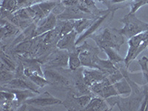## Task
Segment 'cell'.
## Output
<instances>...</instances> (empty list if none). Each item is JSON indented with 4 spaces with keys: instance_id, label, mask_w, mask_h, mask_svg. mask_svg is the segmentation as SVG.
Returning <instances> with one entry per match:
<instances>
[{
    "instance_id": "d4e9b609",
    "label": "cell",
    "mask_w": 148,
    "mask_h": 111,
    "mask_svg": "<svg viewBox=\"0 0 148 111\" xmlns=\"http://www.w3.org/2000/svg\"><path fill=\"white\" fill-rule=\"evenodd\" d=\"M1 71V86L7 84L15 77L14 71Z\"/></svg>"
},
{
    "instance_id": "ffe728a7",
    "label": "cell",
    "mask_w": 148,
    "mask_h": 111,
    "mask_svg": "<svg viewBox=\"0 0 148 111\" xmlns=\"http://www.w3.org/2000/svg\"><path fill=\"white\" fill-rule=\"evenodd\" d=\"M69 59H68V67L71 71H76L82 65L81 60L79 59V51L76 47V50L68 53Z\"/></svg>"
},
{
    "instance_id": "277c9868",
    "label": "cell",
    "mask_w": 148,
    "mask_h": 111,
    "mask_svg": "<svg viewBox=\"0 0 148 111\" xmlns=\"http://www.w3.org/2000/svg\"><path fill=\"white\" fill-rule=\"evenodd\" d=\"M44 76L49 84L51 85L59 87V88H67L71 90L73 87L72 81L67 78L63 72L59 71V68H51V67H44L43 70Z\"/></svg>"
},
{
    "instance_id": "e0dca14e",
    "label": "cell",
    "mask_w": 148,
    "mask_h": 111,
    "mask_svg": "<svg viewBox=\"0 0 148 111\" xmlns=\"http://www.w3.org/2000/svg\"><path fill=\"white\" fill-rule=\"evenodd\" d=\"M24 73H25V76L26 77L28 78L30 81L34 83L39 88H44L45 85L50 84L48 81L45 78V76H41L40 74L36 72H33L31 70L27 68V67H25Z\"/></svg>"
},
{
    "instance_id": "3957f363",
    "label": "cell",
    "mask_w": 148,
    "mask_h": 111,
    "mask_svg": "<svg viewBox=\"0 0 148 111\" xmlns=\"http://www.w3.org/2000/svg\"><path fill=\"white\" fill-rule=\"evenodd\" d=\"M120 22L124 24V27L119 30L120 34L127 39L148 30V23L138 19L135 14L129 13L123 17Z\"/></svg>"
},
{
    "instance_id": "44dd1931",
    "label": "cell",
    "mask_w": 148,
    "mask_h": 111,
    "mask_svg": "<svg viewBox=\"0 0 148 111\" xmlns=\"http://www.w3.org/2000/svg\"><path fill=\"white\" fill-rule=\"evenodd\" d=\"M96 18L90 19V18H81L75 20V25H74V30L79 34H81L84 30H88L90 26L93 23Z\"/></svg>"
},
{
    "instance_id": "f1b7e54d",
    "label": "cell",
    "mask_w": 148,
    "mask_h": 111,
    "mask_svg": "<svg viewBox=\"0 0 148 111\" xmlns=\"http://www.w3.org/2000/svg\"><path fill=\"white\" fill-rule=\"evenodd\" d=\"M146 82H147V87H148V79L146 80Z\"/></svg>"
},
{
    "instance_id": "5bb4252c",
    "label": "cell",
    "mask_w": 148,
    "mask_h": 111,
    "mask_svg": "<svg viewBox=\"0 0 148 111\" xmlns=\"http://www.w3.org/2000/svg\"><path fill=\"white\" fill-rule=\"evenodd\" d=\"M111 11H112V10H111V9H110L109 11H108V13L104 14V15L101 16L97 17V18L95 19L94 22H93V23H92V25L90 26L89 28H88V30H86L85 32L83 33V34H82V35L80 36H79L77 39H76V45H79V43H80V42H84L86 39L89 38L91 35H92V34H94V33H96V31H97V30H99V28L100 27V26L102 25V23L104 22V21L106 19L107 17L109 16V14H110Z\"/></svg>"
},
{
    "instance_id": "d6986e66",
    "label": "cell",
    "mask_w": 148,
    "mask_h": 111,
    "mask_svg": "<svg viewBox=\"0 0 148 111\" xmlns=\"http://www.w3.org/2000/svg\"><path fill=\"white\" fill-rule=\"evenodd\" d=\"M75 20H57L56 25L60 29L61 38L74 30Z\"/></svg>"
},
{
    "instance_id": "8992f818",
    "label": "cell",
    "mask_w": 148,
    "mask_h": 111,
    "mask_svg": "<svg viewBox=\"0 0 148 111\" xmlns=\"http://www.w3.org/2000/svg\"><path fill=\"white\" fill-rule=\"evenodd\" d=\"M82 65L90 68H96V60L100 52L99 47H94L84 41L83 45L77 46ZM97 69V68H96Z\"/></svg>"
},
{
    "instance_id": "8fae6325",
    "label": "cell",
    "mask_w": 148,
    "mask_h": 111,
    "mask_svg": "<svg viewBox=\"0 0 148 111\" xmlns=\"http://www.w3.org/2000/svg\"><path fill=\"white\" fill-rule=\"evenodd\" d=\"M1 87L9 88V89L30 90L36 92L37 94H39V91L37 90V88H39V87H37L26 76L25 78H14L8 83L4 84Z\"/></svg>"
},
{
    "instance_id": "9a60e30c",
    "label": "cell",
    "mask_w": 148,
    "mask_h": 111,
    "mask_svg": "<svg viewBox=\"0 0 148 111\" xmlns=\"http://www.w3.org/2000/svg\"><path fill=\"white\" fill-rule=\"evenodd\" d=\"M20 28L5 18H1V40L12 36H16L20 32Z\"/></svg>"
},
{
    "instance_id": "f546056e",
    "label": "cell",
    "mask_w": 148,
    "mask_h": 111,
    "mask_svg": "<svg viewBox=\"0 0 148 111\" xmlns=\"http://www.w3.org/2000/svg\"><path fill=\"white\" fill-rule=\"evenodd\" d=\"M147 4H148V1H147Z\"/></svg>"
},
{
    "instance_id": "9c48e42d",
    "label": "cell",
    "mask_w": 148,
    "mask_h": 111,
    "mask_svg": "<svg viewBox=\"0 0 148 111\" xmlns=\"http://www.w3.org/2000/svg\"><path fill=\"white\" fill-rule=\"evenodd\" d=\"M99 16L93 14L85 13L78 6H67L65 7L64 11L57 16V19L59 20H77L81 18H90L94 19Z\"/></svg>"
},
{
    "instance_id": "7a4b0ae2",
    "label": "cell",
    "mask_w": 148,
    "mask_h": 111,
    "mask_svg": "<svg viewBox=\"0 0 148 111\" xmlns=\"http://www.w3.org/2000/svg\"><path fill=\"white\" fill-rule=\"evenodd\" d=\"M127 53L125 58V67L128 68L130 63L148 47V30L134 36L128 39Z\"/></svg>"
},
{
    "instance_id": "4fadbf2b",
    "label": "cell",
    "mask_w": 148,
    "mask_h": 111,
    "mask_svg": "<svg viewBox=\"0 0 148 111\" xmlns=\"http://www.w3.org/2000/svg\"><path fill=\"white\" fill-rule=\"evenodd\" d=\"M78 34L75 30H72L67 35L61 38L57 43L56 47L62 50H65L67 52H72L76 50V39H77Z\"/></svg>"
},
{
    "instance_id": "7402d4cb",
    "label": "cell",
    "mask_w": 148,
    "mask_h": 111,
    "mask_svg": "<svg viewBox=\"0 0 148 111\" xmlns=\"http://www.w3.org/2000/svg\"><path fill=\"white\" fill-rule=\"evenodd\" d=\"M102 51H104L107 56H108V59L111 61L115 65H117L119 63L125 61V58H122L119 54L118 53V51L112 47H105L103 48Z\"/></svg>"
},
{
    "instance_id": "7c38bea8",
    "label": "cell",
    "mask_w": 148,
    "mask_h": 111,
    "mask_svg": "<svg viewBox=\"0 0 148 111\" xmlns=\"http://www.w3.org/2000/svg\"><path fill=\"white\" fill-rule=\"evenodd\" d=\"M83 78L85 84L90 88L92 84L101 82L107 76V74L104 73L99 69L96 68H87L82 71Z\"/></svg>"
},
{
    "instance_id": "cb8c5ba5",
    "label": "cell",
    "mask_w": 148,
    "mask_h": 111,
    "mask_svg": "<svg viewBox=\"0 0 148 111\" xmlns=\"http://www.w3.org/2000/svg\"><path fill=\"white\" fill-rule=\"evenodd\" d=\"M1 8L14 13V11H16L17 8L18 9V2L17 0H2Z\"/></svg>"
},
{
    "instance_id": "ba28073f",
    "label": "cell",
    "mask_w": 148,
    "mask_h": 111,
    "mask_svg": "<svg viewBox=\"0 0 148 111\" xmlns=\"http://www.w3.org/2000/svg\"><path fill=\"white\" fill-rule=\"evenodd\" d=\"M27 105L31 107H39V108H47V107L62 104V101L53 96L48 92H45L39 96H35L29 98L25 101Z\"/></svg>"
},
{
    "instance_id": "484cf974",
    "label": "cell",
    "mask_w": 148,
    "mask_h": 111,
    "mask_svg": "<svg viewBox=\"0 0 148 111\" xmlns=\"http://www.w3.org/2000/svg\"><path fill=\"white\" fill-rule=\"evenodd\" d=\"M138 62L141 66L143 77L146 81L148 79V58H147L146 56H143L141 59H138Z\"/></svg>"
},
{
    "instance_id": "5b68a950",
    "label": "cell",
    "mask_w": 148,
    "mask_h": 111,
    "mask_svg": "<svg viewBox=\"0 0 148 111\" xmlns=\"http://www.w3.org/2000/svg\"><path fill=\"white\" fill-rule=\"evenodd\" d=\"M68 59H69L68 52L65 50H62L56 47L51 53L39 62L42 65H44V67L64 68L68 66Z\"/></svg>"
},
{
    "instance_id": "30bf717a",
    "label": "cell",
    "mask_w": 148,
    "mask_h": 111,
    "mask_svg": "<svg viewBox=\"0 0 148 111\" xmlns=\"http://www.w3.org/2000/svg\"><path fill=\"white\" fill-rule=\"evenodd\" d=\"M57 16L53 13H51L47 17L39 21L36 24V27L34 34V38L45 34V33L55 28L57 24Z\"/></svg>"
},
{
    "instance_id": "52a82bcc",
    "label": "cell",
    "mask_w": 148,
    "mask_h": 111,
    "mask_svg": "<svg viewBox=\"0 0 148 111\" xmlns=\"http://www.w3.org/2000/svg\"><path fill=\"white\" fill-rule=\"evenodd\" d=\"M72 91L67 92L65 100L62 101L64 108L68 110H84L85 108L89 104L92 95H81L76 96Z\"/></svg>"
},
{
    "instance_id": "603a6c76",
    "label": "cell",
    "mask_w": 148,
    "mask_h": 111,
    "mask_svg": "<svg viewBox=\"0 0 148 111\" xmlns=\"http://www.w3.org/2000/svg\"><path fill=\"white\" fill-rule=\"evenodd\" d=\"M119 96L118 92L115 89L113 84H109V85L104 86L102 88L100 92L98 94L97 96L103 98L104 99H106L108 98L111 97V96Z\"/></svg>"
},
{
    "instance_id": "ac0fdd59",
    "label": "cell",
    "mask_w": 148,
    "mask_h": 111,
    "mask_svg": "<svg viewBox=\"0 0 148 111\" xmlns=\"http://www.w3.org/2000/svg\"><path fill=\"white\" fill-rule=\"evenodd\" d=\"M113 86H114L116 90L118 92L119 96L127 97L131 94L132 87L125 77L115 84H113Z\"/></svg>"
},
{
    "instance_id": "4316f807",
    "label": "cell",
    "mask_w": 148,
    "mask_h": 111,
    "mask_svg": "<svg viewBox=\"0 0 148 111\" xmlns=\"http://www.w3.org/2000/svg\"><path fill=\"white\" fill-rule=\"evenodd\" d=\"M144 97L142 101H141V105L139 110L147 111L148 110V87L147 85L145 86L144 88Z\"/></svg>"
},
{
    "instance_id": "83f0119b",
    "label": "cell",
    "mask_w": 148,
    "mask_h": 111,
    "mask_svg": "<svg viewBox=\"0 0 148 111\" xmlns=\"http://www.w3.org/2000/svg\"><path fill=\"white\" fill-rule=\"evenodd\" d=\"M126 1H129V0H112V3H121V2H126Z\"/></svg>"
},
{
    "instance_id": "2e32d148",
    "label": "cell",
    "mask_w": 148,
    "mask_h": 111,
    "mask_svg": "<svg viewBox=\"0 0 148 111\" xmlns=\"http://www.w3.org/2000/svg\"><path fill=\"white\" fill-rule=\"evenodd\" d=\"M108 110H110L109 106L108 105L106 100L99 96H92L84 110L105 111Z\"/></svg>"
},
{
    "instance_id": "6da1fadb",
    "label": "cell",
    "mask_w": 148,
    "mask_h": 111,
    "mask_svg": "<svg viewBox=\"0 0 148 111\" xmlns=\"http://www.w3.org/2000/svg\"><path fill=\"white\" fill-rule=\"evenodd\" d=\"M89 38L94 40L98 47L101 50L105 47H112L117 51H120V47L124 45L125 39V37L120 34L119 30L110 27L100 29Z\"/></svg>"
}]
</instances>
